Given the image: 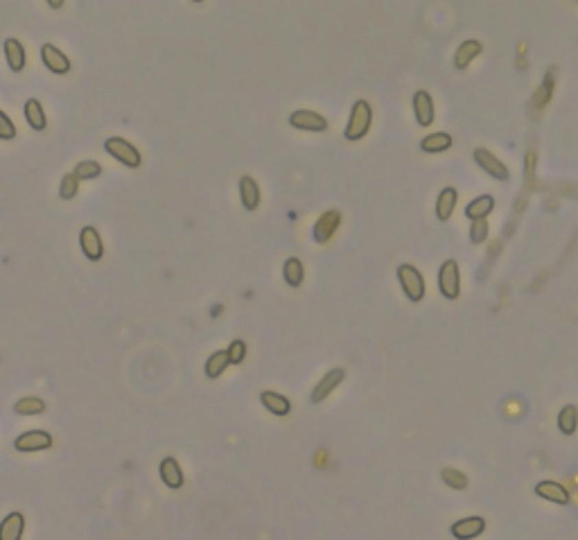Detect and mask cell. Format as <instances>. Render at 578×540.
<instances>
[{"instance_id":"1","label":"cell","mask_w":578,"mask_h":540,"mask_svg":"<svg viewBox=\"0 0 578 540\" xmlns=\"http://www.w3.org/2000/svg\"><path fill=\"white\" fill-rule=\"evenodd\" d=\"M373 125V109L366 99H357L350 109V118L348 125L344 129V138L346 141H361L368 131H371Z\"/></svg>"},{"instance_id":"2","label":"cell","mask_w":578,"mask_h":540,"mask_svg":"<svg viewBox=\"0 0 578 540\" xmlns=\"http://www.w3.org/2000/svg\"><path fill=\"white\" fill-rule=\"evenodd\" d=\"M398 281L402 285V292L405 296L411 301V303H420L422 298H425V279H422V274L416 269L409 262H402V265H398Z\"/></svg>"},{"instance_id":"3","label":"cell","mask_w":578,"mask_h":540,"mask_svg":"<svg viewBox=\"0 0 578 540\" xmlns=\"http://www.w3.org/2000/svg\"><path fill=\"white\" fill-rule=\"evenodd\" d=\"M104 152L113 156L118 163L127 165V167H138L143 163V156L141 152H138L136 145H131L127 138H120V136H111L104 141Z\"/></svg>"},{"instance_id":"4","label":"cell","mask_w":578,"mask_h":540,"mask_svg":"<svg viewBox=\"0 0 578 540\" xmlns=\"http://www.w3.org/2000/svg\"><path fill=\"white\" fill-rule=\"evenodd\" d=\"M438 290L448 301H457L461 294V269L457 260H445L438 269Z\"/></svg>"},{"instance_id":"5","label":"cell","mask_w":578,"mask_h":540,"mask_svg":"<svg viewBox=\"0 0 578 540\" xmlns=\"http://www.w3.org/2000/svg\"><path fill=\"white\" fill-rule=\"evenodd\" d=\"M55 445V436L45 430H27L14 438V447L19 452H43Z\"/></svg>"},{"instance_id":"6","label":"cell","mask_w":578,"mask_h":540,"mask_svg":"<svg viewBox=\"0 0 578 540\" xmlns=\"http://www.w3.org/2000/svg\"><path fill=\"white\" fill-rule=\"evenodd\" d=\"M472 156H474V161H477V165H479L483 172H488L492 179L508 181V176H511V172H508V167H506L492 152H488L485 148H477Z\"/></svg>"},{"instance_id":"7","label":"cell","mask_w":578,"mask_h":540,"mask_svg":"<svg viewBox=\"0 0 578 540\" xmlns=\"http://www.w3.org/2000/svg\"><path fill=\"white\" fill-rule=\"evenodd\" d=\"M483 531H485V520L481 515H468V518H461L450 527V534L457 540H474Z\"/></svg>"},{"instance_id":"8","label":"cell","mask_w":578,"mask_h":540,"mask_svg":"<svg viewBox=\"0 0 578 540\" xmlns=\"http://www.w3.org/2000/svg\"><path fill=\"white\" fill-rule=\"evenodd\" d=\"M41 61H43V66L55 75H66L71 71V59H68L66 52H61L55 43L41 45Z\"/></svg>"},{"instance_id":"9","label":"cell","mask_w":578,"mask_h":540,"mask_svg":"<svg viewBox=\"0 0 578 540\" xmlns=\"http://www.w3.org/2000/svg\"><path fill=\"white\" fill-rule=\"evenodd\" d=\"M344 377H346V371L344 368H330V371L326 373L321 377V380L317 382V387L312 389V393H310V400L314 405L317 403H323V400H326L330 393H335V389L339 387V384L344 382Z\"/></svg>"},{"instance_id":"10","label":"cell","mask_w":578,"mask_h":540,"mask_svg":"<svg viewBox=\"0 0 578 540\" xmlns=\"http://www.w3.org/2000/svg\"><path fill=\"white\" fill-rule=\"evenodd\" d=\"M80 249H82V253L91 262L102 260V256H104V242H102V237H99L95 226H84L82 228V233H80Z\"/></svg>"},{"instance_id":"11","label":"cell","mask_w":578,"mask_h":540,"mask_svg":"<svg viewBox=\"0 0 578 540\" xmlns=\"http://www.w3.org/2000/svg\"><path fill=\"white\" fill-rule=\"evenodd\" d=\"M339 224H341V213H339V211H326L317 222H314L312 237L319 244H326L328 240H333V235H335V231L339 228Z\"/></svg>"},{"instance_id":"12","label":"cell","mask_w":578,"mask_h":540,"mask_svg":"<svg viewBox=\"0 0 578 540\" xmlns=\"http://www.w3.org/2000/svg\"><path fill=\"white\" fill-rule=\"evenodd\" d=\"M289 125L300 131H326L328 120L312 109H298L289 115Z\"/></svg>"},{"instance_id":"13","label":"cell","mask_w":578,"mask_h":540,"mask_svg":"<svg viewBox=\"0 0 578 540\" xmlns=\"http://www.w3.org/2000/svg\"><path fill=\"white\" fill-rule=\"evenodd\" d=\"M533 491H535L538 497L544 500V502H553V504H560V506L569 504V491L560 482H553V480L538 482Z\"/></svg>"},{"instance_id":"14","label":"cell","mask_w":578,"mask_h":540,"mask_svg":"<svg viewBox=\"0 0 578 540\" xmlns=\"http://www.w3.org/2000/svg\"><path fill=\"white\" fill-rule=\"evenodd\" d=\"M158 475H160V480H163V484L167 486V489H172V491H179L181 486H183V482H186V477H183V470H181V464L174 457L160 459Z\"/></svg>"},{"instance_id":"15","label":"cell","mask_w":578,"mask_h":540,"mask_svg":"<svg viewBox=\"0 0 578 540\" xmlns=\"http://www.w3.org/2000/svg\"><path fill=\"white\" fill-rule=\"evenodd\" d=\"M413 113H416V122L420 127H429L434 122V99L427 93V91H416L413 93Z\"/></svg>"},{"instance_id":"16","label":"cell","mask_w":578,"mask_h":540,"mask_svg":"<svg viewBox=\"0 0 578 540\" xmlns=\"http://www.w3.org/2000/svg\"><path fill=\"white\" fill-rule=\"evenodd\" d=\"M23 531H25V515L21 511L7 513L0 520V540H21Z\"/></svg>"},{"instance_id":"17","label":"cell","mask_w":578,"mask_h":540,"mask_svg":"<svg viewBox=\"0 0 578 540\" xmlns=\"http://www.w3.org/2000/svg\"><path fill=\"white\" fill-rule=\"evenodd\" d=\"M240 199H242V206L249 213L258 211L260 199H262L260 186H258V181L253 179V176H249V174H244L242 179H240Z\"/></svg>"},{"instance_id":"18","label":"cell","mask_w":578,"mask_h":540,"mask_svg":"<svg viewBox=\"0 0 578 540\" xmlns=\"http://www.w3.org/2000/svg\"><path fill=\"white\" fill-rule=\"evenodd\" d=\"M260 403L262 407L269 412V414H274V416H287L291 412V403H289V398L287 396H282V393L278 391H262L260 393Z\"/></svg>"},{"instance_id":"19","label":"cell","mask_w":578,"mask_h":540,"mask_svg":"<svg viewBox=\"0 0 578 540\" xmlns=\"http://www.w3.org/2000/svg\"><path fill=\"white\" fill-rule=\"evenodd\" d=\"M481 50H483V45L477 41V38H468V41L461 43L457 48V52H454V68L463 71V68H468L470 64H472L474 57L481 55Z\"/></svg>"},{"instance_id":"20","label":"cell","mask_w":578,"mask_h":540,"mask_svg":"<svg viewBox=\"0 0 578 540\" xmlns=\"http://www.w3.org/2000/svg\"><path fill=\"white\" fill-rule=\"evenodd\" d=\"M3 48H5V59H7L10 71L21 73L23 68H25V48H23V43L19 38H7Z\"/></svg>"},{"instance_id":"21","label":"cell","mask_w":578,"mask_h":540,"mask_svg":"<svg viewBox=\"0 0 578 540\" xmlns=\"http://www.w3.org/2000/svg\"><path fill=\"white\" fill-rule=\"evenodd\" d=\"M457 199H459V192L457 188H443L438 192V199H436V218L441 222H448L454 213V206H457Z\"/></svg>"},{"instance_id":"22","label":"cell","mask_w":578,"mask_h":540,"mask_svg":"<svg viewBox=\"0 0 578 540\" xmlns=\"http://www.w3.org/2000/svg\"><path fill=\"white\" fill-rule=\"evenodd\" d=\"M492 208H495V197H492V195H479V197L472 199V202L466 206V215L472 222L485 220L492 213Z\"/></svg>"},{"instance_id":"23","label":"cell","mask_w":578,"mask_h":540,"mask_svg":"<svg viewBox=\"0 0 578 540\" xmlns=\"http://www.w3.org/2000/svg\"><path fill=\"white\" fill-rule=\"evenodd\" d=\"M556 425H558V430H560V434H565V436L576 434V427H578V407H576L574 403L565 405V407H562V410L558 412Z\"/></svg>"},{"instance_id":"24","label":"cell","mask_w":578,"mask_h":540,"mask_svg":"<svg viewBox=\"0 0 578 540\" xmlns=\"http://www.w3.org/2000/svg\"><path fill=\"white\" fill-rule=\"evenodd\" d=\"M452 148V136L445 134V131H436V134H429L420 141V150L427 154H441L448 152Z\"/></svg>"},{"instance_id":"25","label":"cell","mask_w":578,"mask_h":540,"mask_svg":"<svg viewBox=\"0 0 578 540\" xmlns=\"http://www.w3.org/2000/svg\"><path fill=\"white\" fill-rule=\"evenodd\" d=\"M25 120H27V125L32 127L34 131H43L45 127H48L45 111H43V106H41V102H38L36 97H29L27 102H25Z\"/></svg>"},{"instance_id":"26","label":"cell","mask_w":578,"mask_h":540,"mask_svg":"<svg viewBox=\"0 0 578 540\" xmlns=\"http://www.w3.org/2000/svg\"><path fill=\"white\" fill-rule=\"evenodd\" d=\"M228 366H230V362H228L226 351H215L210 357L206 360L204 371H206V377H210V380H217L219 375H224V371H226Z\"/></svg>"},{"instance_id":"27","label":"cell","mask_w":578,"mask_h":540,"mask_svg":"<svg viewBox=\"0 0 578 540\" xmlns=\"http://www.w3.org/2000/svg\"><path fill=\"white\" fill-rule=\"evenodd\" d=\"M282 279L289 287H298L305 279V267L298 258H287L282 265Z\"/></svg>"},{"instance_id":"28","label":"cell","mask_w":578,"mask_h":540,"mask_svg":"<svg viewBox=\"0 0 578 540\" xmlns=\"http://www.w3.org/2000/svg\"><path fill=\"white\" fill-rule=\"evenodd\" d=\"M14 412L21 416H38L45 412V400L36 396H25L14 403Z\"/></svg>"},{"instance_id":"29","label":"cell","mask_w":578,"mask_h":540,"mask_svg":"<svg viewBox=\"0 0 578 540\" xmlns=\"http://www.w3.org/2000/svg\"><path fill=\"white\" fill-rule=\"evenodd\" d=\"M441 480H443L445 484H448L450 489H454V491H466L468 486H470L468 475H466V473H461L459 468H443Z\"/></svg>"},{"instance_id":"30","label":"cell","mask_w":578,"mask_h":540,"mask_svg":"<svg viewBox=\"0 0 578 540\" xmlns=\"http://www.w3.org/2000/svg\"><path fill=\"white\" fill-rule=\"evenodd\" d=\"M73 174L77 176V179H97L99 174H102V165L97 163V161L93 159H86V161H82V163H77V167L73 169Z\"/></svg>"},{"instance_id":"31","label":"cell","mask_w":578,"mask_h":540,"mask_svg":"<svg viewBox=\"0 0 578 540\" xmlns=\"http://www.w3.org/2000/svg\"><path fill=\"white\" fill-rule=\"evenodd\" d=\"M77 190H80V179H77L73 172L64 174V179H61V186H59V197L68 202V199H75Z\"/></svg>"},{"instance_id":"32","label":"cell","mask_w":578,"mask_h":540,"mask_svg":"<svg viewBox=\"0 0 578 540\" xmlns=\"http://www.w3.org/2000/svg\"><path fill=\"white\" fill-rule=\"evenodd\" d=\"M226 355H228V362H230V364H242L244 357H246V344H244V339H233V342L228 344Z\"/></svg>"},{"instance_id":"33","label":"cell","mask_w":578,"mask_h":540,"mask_svg":"<svg viewBox=\"0 0 578 540\" xmlns=\"http://www.w3.org/2000/svg\"><path fill=\"white\" fill-rule=\"evenodd\" d=\"M488 222L485 220H477L472 222V226H470V240H472L474 244H483L485 240H488Z\"/></svg>"},{"instance_id":"34","label":"cell","mask_w":578,"mask_h":540,"mask_svg":"<svg viewBox=\"0 0 578 540\" xmlns=\"http://www.w3.org/2000/svg\"><path fill=\"white\" fill-rule=\"evenodd\" d=\"M16 138V125L5 111H0V141H14Z\"/></svg>"},{"instance_id":"35","label":"cell","mask_w":578,"mask_h":540,"mask_svg":"<svg viewBox=\"0 0 578 540\" xmlns=\"http://www.w3.org/2000/svg\"><path fill=\"white\" fill-rule=\"evenodd\" d=\"M48 5H50V7H61V5H64V3H61V0H50Z\"/></svg>"}]
</instances>
